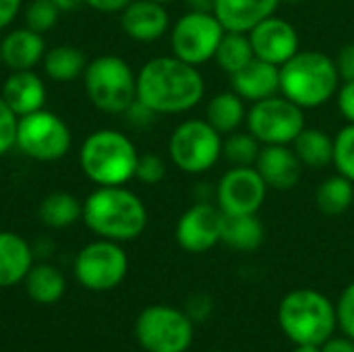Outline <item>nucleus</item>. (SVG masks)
Returning a JSON list of instances; mask_svg holds the SVG:
<instances>
[{
	"label": "nucleus",
	"mask_w": 354,
	"mask_h": 352,
	"mask_svg": "<svg viewBox=\"0 0 354 352\" xmlns=\"http://www.w3.org/2000/svg\"><path fill=\"white\" fill-rule=\"evenodd\" d=\"M205 79L199 66L174 54L156 56L137 71V100L158 116L185 114L201 104Z\"/></svg>",
	"instance_id": "nucleus-1"
},
{
	"label": "nucleus",
	"mask_w": 354,
	"mask_h": 352,
	"mask_svg": "<svg viewBox=\"0 0 354 352\" xmlns=\"http://www.w3.org/2000/svg\"><path fill=\"white\" fill-rule=\"evenodd\" d=\"M81 220L97 239L129 243L145 232L149 216L143 199L135 191L116 185L95 187L83 199Z\"/></svg>",
	"instance_id": "nucleus-2"
},
{
	"label": "nucleus",
	"mask_w": 354,
	"mask_h": 352,
	"mask_svg": "<svg viewBox=\"0 0 354 352\" xmlns=\"http://www.w3.org/2000/svg\"><path fill=\"white\" fill-rule=\"evenodd\" d=\"M340 83L336 60L319 50H299L280 66V93L303 110L328 104Z\"/></svg>",
	"instance_id": "nucleus-3"
},
{
	"label": "nucleus",
	"mask_w": 354,
	"mask_h": 352,
	"mask_svg": "<svg viewBox=\"0 0 354 352\" xmlns=\"http://www.w3.org/2000/svg\"><path fill=\"white\" fill-rule=\"evenodd\" d=\"M139 151L129 135L116 129L89 133L79 149V166L95 187L127 185L135 178Z\"/></svg>",
	"instance_id": "nucleus-4"
},
{
	"label": "nucleus",
	"mask_w": 354,
	"mask_h": 352,
	"mask_svg": "<svg viewBox=\"0 0 354 352\" xmlns=\"http://www.w3.org/2000/svg\"><path fill=\"white\" fill-rule=\"evenodd\" d=\"M278 324L290 342L322 346L336 332V305L319 290L297 288L280 301Z\"/></svg>",
	"instance_id": "nucleus-5"
},
{
	"label": "nucleus",
	"mask_w": 354,
	"mask_h": 352,
	"mask_svg": "<svg viewBox=\"0 0 354 352\" xmlns=\"http://www.w3.org/2000/svg\"><path fill=\"white\" fill-rule=\"evenodd\" d=\"M81 79L87 100L104 114H124L137 100V73L116 54L89 60Z\"/></svg>",
	"instance_id": "nucleus-6"
},
{
	"label": "nucleus",
	"mask_w": 354,
	"mask_h": 352,
	"mask_svg": "<svg viewBox=\"0 0 354 352\" xmlns=\"http://www.w3.org/2000/svg\"><path fill=\"white\" fill-rule=\"evenodd\" d=\"M222 139L205 118H187L174 127L168 139V156L180 172L199 176L220 162Z\"/></svg>",
	"instance_id": "nucleus-7"
},
{
	"label": "nucleus",
	"mask_w": 354,
	"mask_h": 352,
	"mask_svg": "<svg viewBox=\"0 0 354 352\" xmlns=\"http://www.w3.org/2000/svg\"><path fill=\"white\" fill-rule=\"evenodd\" d=\"M193 336V319L170 305H149L135 322V338L145 352H187Z\"/></svg>",
	"instance_id": "nucleus-8"
},
{
	"label": "nucleus",
	"mask_w": 354,
	"mask_h": 352,
	"mask_svg": "<svg viewBox=\"0 0 354 352\" xmlns=\"http://www.w3.org/2000/svg\"><path fill=\"white\" fill-rule=\"evenodd\" d=\"M73 145V133L64 118L46 108L19 116L17 149L35 162H58Z\"/></svg>",
	"instance_id": "nucleus-9"
},
{
	"label": "nucleus",
	"mask_w": 354,
	"mask_h": 352,
	"mask_svg": "<svg viewBox=\"0 0 354 352\" xmlns=\"http://www.w3.org/2000/svg\"><path fill=\"white\" fill-rule=\"evenodd\" d=\"M245 127L261 145H292L307 127L305 110L282 93H276L249 106Z\"/></svg>",
	"instance_id": "nucleus-10"
},
{
	"label": "nucleus",
	"mask_w": 354,
	"mask_h": 352,
	"mask_svg": "<svg viewBox=\"0 0 354 352\" xmlns=\"http://www.w3.org/2000/svg\"><path fill=\"white\" fill-rule=\"evenodd\" d=\"M73 274L83 288L93 293H108L127 278L129 255L120 243L97 239L77 253Z\"/></svg>",
	"instance_id": "nucleus-11"
},
{
	"label": "nucleus",
	"mask_w": 354,
	"mask_h": 352,
	"mask_svg": "<svg viewBox=\"0 0 354 352\" xmlns=\"http://www.w3.org/2000/svg\"><path fill=\"white\" fill-rule=\"evenodd\" d=\"M224 33L226 31L214 12L187 10L170 29V50L176 58L201 66L214 60Z\"/></svg>",
	"instance_id": "nucleus-12"
},
{
	"label": "nucleus",
	"mask_w": 354,
	"mask_h": 352,
	"mask_svg": "<svg viewBox=\"0 0 354 352\" xmlns=\"http://www.w3.org/2000/svg\"><path fill=\"white\" fill-rule=\"evenodd\" d=\"M268 185L255 166H232L216 183L214 203L224 216L257 214L268 197Z\"/></svg>",
	"instance_id": "nucleus-13"
},
{
	"label": "nucleus",
	"mask_w": 354,
	"mask_h": 352,
	"mask_svg": "<svg viewBox=\"0 0 354 352\" xmlns=\"http://www.w3.org/2000/svg\"><path fill=\"white\" fill-rule=\"evenodd\" d=\"M224 214L214 201H197L187 207L174 228L176 243L187 253H207L222 243Z\"/></svg>",
	"instance_id": "nucleus-14"
},
{
	"label": "nucleus",
	"mask_w": 354,
	"mask_h": 352,
	"mask_svg": "<svg viewBox=\"0 0 354 352\" xmlns=\"http://www.w3.org/2000/svg\"><path fill=\"white\" fill-rule=\"evenodd\" d=\"M247 35L251 39L255 58H261L276 66H282L301 50L299 31L292 23L278 15L263 19Z\"/></svg>",
	"instance_id": "nucleus-15"
},
{
	"label": "nucleus",
	"mask_w": 354,
	"mask_h": 352,
	"mask_svg": "<svg viewBox=\"0 0 354 352\" xmlns=\"http://www.w3.org/2000/svg\"><path fill=\"white\" fill-rule=\"evenodd\" d=\"M120 29L139 44H153L170 31L166 4L156 0H133L120 12Z\"/></svg>",
	"instance_id": "nucleus-16"
},
{
	"label": "nucleus",
	"mask_w": 354,
	"mask_h": 352,
	"mask_svg": "<svg viewBox=\"0 0 354 352\" xmlns=\"http://www.w3.org/2000/svg\"><path fill=\"white\" fill-rule=\"evenodd\" d=\"M255 168L272 191H292L305 170L292 145H261Z\"/></svg>",
	"instance_id": "nucleus-17"
},
{
	"label": "nucleus",
	"mask_w": 354,
	"mask_h": 352,
	"mask_svg": "<svg viewBox=\"0 0 354 352\" xmlns=\"http://www.w3.org/2000/svg\"><path fill=\"white\" fill-rule=\"evenodd\" d=\"M46 50L44 33H37L25 25L10 29L0 37L2 64L8 71H31L33 66L41 64Z\"/></svg>",
	"instance_id": "nucleus-18"
},
{
	"label": "nucleus",
	"mask_w": 354,
	"mask_h": 352,
	"mask_svg": "<svg viewBox=\"0 0 354 352\" xmlns=\"http://www.w3.org/2000/svg\"><path fill=\"white\" fill-rule=\"evenodd\" d=\"M2 100L17 116L37 112L46 106L48 89L44 79L31 71H10L0 89Z\"/></svg>",
	"instance_id": "nucleus-19"
},
{
	"label": "nucleus",
	"mask_w": 354,
	"mask_h": 352,
	"mask_svg": "<svg viewBox=\"0 0 354 352\" xmlns=\"http://www.w3.org/2000/svg\"><path fill=\"white\" fill-rule=\"evenodd\" d=\"M232 91L239 93L245 102H259L280 93V66L253 58L239 73L230 75Z\"/></svg>",
	"instance_id": "nucleus-20"
},
{
	"label": "nucleus",
	"mask_w": 354,
	"mask_h": 352,
	"mask_svg": "<svg viewBox=\"0 0 354 352\" xmlns=\"http://www.w3.org/2000/svg\"><path fill=\"white\" fill-rule=\"evenodd\" d=\"M280 0H214V15L224 31L249 33L257 23L276 15Z\"/></svg>",
	"instance_id": "nucleus-21"
},
{
	"label": "nucleus",
	"mask_w": 354,
	"mask_h": 352,
	"mask_svg": "<svg viewBox=\"0 0 354 352\" xmlns=\"http://www.w3.org/2000/svg\"><path fill=\"white\" fill-rule=\"evenodd\" d=\"M31 268V245L17 232L0 230V288H10L23 282Z\"/></svg>",
	"instance_id": "nucleus-22"
},
{
	"label": "nucleus",
	"mask_w": 354,
	"mask_h": 352,
	"mask_svg": "<svg viewBox=\"0 0 354 352\" xmlns=\"http://www.w3.org/2000/svg\"><path fill=\"white\" fill-rule=\"evenodd\" d=\"M247 104L245 100L230 91H220L214 98H209L205 106V120L224 137L234 131H241L247 120Z\"/></svg>",
	"instance_id": "nucleus-23"
},
{
	"label": "nucleus",
	"mask_w": 354,
	"mask_h": 352,
	"mask_svg": "<svg viewBox=\"0 0 354 352\" xmlns=\"http://www.w3.org/2000/svg\"><path fill=\"white\" fill-rule=\"evenodd\" d=\"M87 62L89 60L85 58L81 48L71 46V44H60V46H52L46 50L41 66H44V75L50 81L71 83V81L83 77Z\"/></svg>",
	"instance_id": "nucleus-24"
},
{
	"label": "nucleus",
	"mask_w": 354,
	"mask_h": 352,
	"mask_svg": "<svg viewBox=\"0 0 354 352\" xmlns=\"http://www.w3.org/2000/svg\"><path fill=\"white\" fill-rule=\"evenodd\" d=\"M266 239L263 222L257 218V214H245V216H224V228H222V243L241 253H251L261 247Z\"/></svg>",
	"instance_id": "nucleus-25"
},
{
	"label": "nucleus",
	"mask_w": 354,
	"mask_h": 352,
	"mask_svg": "<svg viewBox=\"0 0 354 352\" xmlns=\"http://www.w3.org/2000/svg\"><path fill=\"white\" fill-rule=\"evenodd\" d=\"M292 149L297 151L303 166L311 170L328 168L334 162V137L324 129L305 127L292 141Z\"/></svg>",
	"instance_id": "nucleus-26"
},
{
	"label": "nucleus",
	"mask_w": 354,
	"mask_h": 352,
	"mask_svg": "<svg viewBox=\"0 0 354 352\" xmlns=\"http://www.w3.org/2000/svg\"><path fill=\"white\" fill-rule=\"evenodd\" d=\"M37 216L48 228H68L83 218V201H79V197H75L73 193L54 191L39 201Z\"/></svg>",
	"instance_id": "nucleus-27"
},
{
	"label": "nucleus",
	"mask_w": 354,
	"mask_h": 352,
	"mask_svg": "<svg viewBox=\"0 0 354 352\" xmlns=\"http://www.w3.org/2000/svg\"><path fill=\"white\" fill-rule=\"evenodd\" d=\"M25 290L31 301L39 305H54L64 297L66 280L64 274L50 263H37L25 276Z\"/></svg>",
	"instance_id": "nucleus-28"
},
{
	"label": "nucleus",
	"mask_w": 354,
	"mask_h": 352,
	"mask_svg": "<svg viewBox=\"0 0 354 352\" xmlns=\"http://www.w3.org/2000/svg\"><path fill=\"white\" fill-rule=\"evenodd\" d=\"M354 203V183L342 174H332L315 189V205L326 216H342Z\"/></svg>",
	"instance_id": "nucleus-29"
},
{
	"label": "nucleus",
	"mask_w": 354,
	"mask_h": 352,
	"mask_svg": "<svg viewBox=\"0 0 354 352\" xmlns=\"http://www.w3.org/2000/svg\"><path fill=\"white\" fill-rule=\"evenodd\" d=\"M255 58L253 54V46L247 33H239V31H226L220 39V46L216 50V64L230 77L234 73H239L245 64H249Z\"/></svg>",
	"instance_id": "nucleus-30"
},
{
	"label": "nucleus",
	"mask_w": 354,
	"mask_h": 352,
	"mask_svg": "<svg viewBox=\"0 0 354 352\" xmlns=\"http://www.w3.org/2000/svg\"><path fill=\"white\" fill-rule=\"evenodd\" d=\"M261 143L249 131H234L222 139V158L230 166H255Z\"/></svg>",
	"instance_id": "nucleus-31"
},
{
	"label": "nucleus",
	"mask_w": 354,
	"mask_h": 352,
	"mask_svg": "<svg viewBox=\"0 0 354 352\" xmlns=\"http://www.w3.org/2000/svg\"><path fill=\"white\" fill-rule=\"evenodd\" d=\"M60 12L62 10L52 0H31L23 10V21H25V27L37 33H48L50 29L56 27Z\"/></svg>",
	"instance_id": "nucleus-32"
},
{
	"label": "nucleus",
	"mask_w": 354,
	"mask_h": 352,
	"mask_svg": "<svg viewBox=\"0 0 354 352\" xmlns=\"http://www.w3.org/2000/svg\"><path fill=\"white\" fill-rule=\"evenodd\" d=\"M338 174L354 183V124L346 122L334 137V162Z\"/></svg>",
	"instance_id": "nucleus-33"
},
{
	"label": "nucleus",
	"mask_w": 354,
	"mask_h": 352,
	"mask_svg": "<svg viewBox=\"0 0 354 352\" xmlns=\"http://www.w3.org/2000/svg\"><path fill=\"white\" fill-rule=\"evenodd\" d=\"M166 162L158 154H139L135 178L143 185H160L166 178Z\"/></svg>",
	"instance_id": "nucleus-34"
},
{
	"label": "nucleus",
	"mask_w": 354,
	"mask_h": 352,
	"mask_svg": "<svg viewBox=\"0 0 354 352\" xmlns=\"http://www.w3.org/2000/svg\"><path fill=\"white\" fill-rule=\"evenodd\" d=\"M17 127L19 116L8 108V104L0 95V158L6 156L17 145Z\"/></svg>",
	"instance_id": "nucleus-35"
},
{
	"label": "nucleus",
	"mask_w": 354,
	"mask_h": 352,
	"mask_svg": "<svg viewBox=\"0 0 354 352\" xmlns=\"http://www.w3.org/2000/svg\"><path fill=\"white\" fill-rule=\"evenodd\" d=\"M336 317H338V326L344 332V336L354 340V282H351L336 305Z\"/></svg>",
	"instance_id": "nucleus-36"
},
{
	"label": "nucleus",
	"mask_w": 354,
	"mask_h": 352,
	"mask_svg": "<svg viewBox=\"0 0 354 352\" xmlns=\"http://www.w3.org/2000/svg\"><path fill=\"white\" fill-rule=\"evenodd\" d=\"M336 104H338L342 118L354 124V79L340 83L338 93H336Z\"/></svg>",
	"instance_id": "nucleus-37"
},
{
	"label": "nucleus",
	"mask_w": 354,
	"mask_h": 352,
	"mask_svg": "<svg viewBox=\"0 0 354 352\" xmlns=\"http://www.w3.org/2000/svg\"><path fill=\"white\" fill-rule=\"evenodd\" d=\"M124 114H127L129 122H131L133 127H137V129H145V127L153 124L156 118H158V114H156L153 110H149L145 104H141L139 100H135V102L129 106V110H127Z\"/></svg>",
	"instance_id": "nucleus-38"
},
{
	"label": "nucleus",
	"mask_w": 354,
	"mask_h": 352,
	"mask_svg": "<svg viewBox=\"0 0 354 352\" xmlns=\"http://www.w3.org/2000/svg\"><path fill=\"white\" fill-rule=\"evenodd\" d=\"M334 60H336V66H338L342 81L354 79V44H346Z\"/></svg>",
	"instance_id": "nucleus-39"
},
{
	"label": "nucleus",
	"mask_w": 354,
	"mask_h": 352,
	"mask_svg": "<svg viewBox=\"0 0 354 352\" xmlns=\"http://www.w3.org/2000/svg\"><path fill=\"white\" fill-rule=\"evenodd\" d=\"M212 313V299L205 297V295H195L189 299L187 303V315L193 319V322H201L205 319L207 315Z\"/></svg>",
	"instance_id": "nucleus-40"
},
{
	"label": "nucleus",
	"mask_w": 354,
	"mask_h": 352,
	"mask_svg": "<svg viewBox=\"0 0 354 352\" xmlns=\"http://www.w3.org/2000/svg\"><path fill=\"white\" fill-rule=\"evenodd\" d=\"M133 0H85V6L97 10V12H106V15H114V12H122Z\"/></svg>",
	"instance_id": "nucleus-41"
},
{
	"label": "nucleus",
	"mask_w": 354,
	"mask_h": 352,
	"mask_svg": "<svg viewBox=\"0 0 354 352\" xmlns=\"http://www.w3.org/2000/svg\"><path fill=\"white\" fill-rule=\"evenodd\" d=\"M23 0H0V31L6 29L21 12Z\"/></svg>",
	"instance_id": "nucleus-42"
},
{
	"label": "nucleus",
	"mask_w": 354,
	"mask_h": 352,
	"mask_svg": "<svg viewBox=\"0 0 354 352\" xmlns=\"http://www.w3.org/2000/svg\"><path fill=\"white\" fill-rule=\"evenodd\" d=\"M322 352H354V340L348 336H332L322 344Z\"/></svg>",
	"instance_id": "nucleus-43"
},
{
	"label": "nucleus",
	"mask_w": 354,
	"mask_h": 352,
	"mask_svg": "<svg viewBox=\"0 0 354 352\" xmlns=\"http://www.w3.org/2000/svg\"><path fill=\"white\" fill-rule=\"evenodd\" d=\"M185 6L195 12H214V0H185Z\"/></svg>",
	"instance_id": "nucleus-44"
},
{
	"label": "nucleus",
	"mask_w": 354,
	"mask_h": 352,
	"mask_svg": "<svg viewBox=\"0 0 354 352\" xmlns=\"http://www.w3.org/2000/svg\"><path fill=\"white\" fill-rule=\"evenodd\" d=\"M62 12H73L77 8H81L85 4V0H52Z\"/></svg>",
	"instance_id": "nucleus-45"
},
{
	"label": "nucleus",
	"mask_w": 354,
	"mask_h": 352,
	"mask_svg": "<svg viewBox=\"0 0 354 352\" xmlns=\"http://www.w3.org/2000/svg\"><path fill=\"white\" fill-rule=\"evenodd\" d=\"M292 352H322V346H315V344H295V351Z\"/></svg>",
	"instance_id": "nucleus-46"
},
{
	"label": "nucleus",
	"mask_w": 354,
	"mask_h": 352,
	"mask_svg": "<svg viewBox=\"0 0 354 352\" xmlns=\"http://www.w3.org/2000/svg\"><path fill=\"white\" fill-rule=\"evenodd\" d=\"M282 2H288V4H299V2H303V0H280V4Z\"/></svg>",
	"instance_id": "nucleus-47"
},
{
	"label": "nucleus",
	"mask_w": 354,
	"mask_h": 352,
	"mask_svg": "<svg viewBox=\"0 0 354 352\" xmlns=\"http://www.w3.org/2000/svg\"><path fill=\"white\" fill-rule=\"evenodd\" d=\"M156 2H162V4H170V2H176V0H156Z\"/></svg>",
	"instance_id": "nucleus-48"
},
{
	"label": "nucleus",
	"mask_w": 354,
	"mask_h": 352,
	"mask_svg": "<svg viewBox=\"0 0 354 352\" xmlns=\"http://www.w3.org/2000/svg\"><path fill=\"white\" fill-rule=\"evenodd\" d=\"M0 66H2V54H0Z\"/></svg>",
	"instance_id": "nucleus-49"
},
{
	"label": "nucleus",
	"mask_w": 354,
	"mask_h": 352,
	"mask_svg": "<svg viewBox=\"0 0 354 352\" xmlns=\"http://www.w3.org/2000/svg\"><path fill=\"white\" fill-rule=\"evenodd\" d=\"M212 352H220V351H212Z\"/></svg>",
	"instance_id": "nucleus-50"
}]
</instances>
